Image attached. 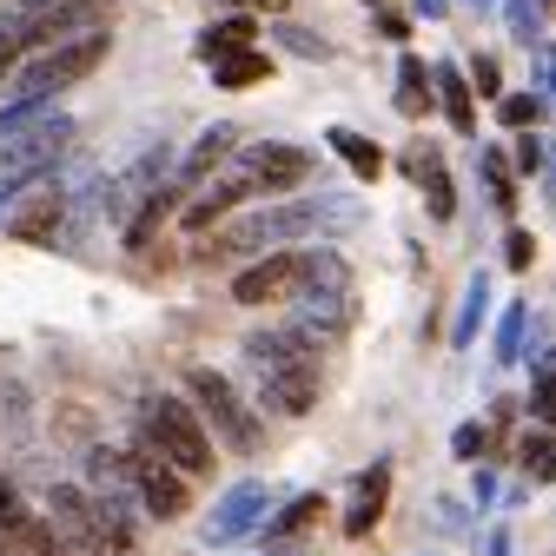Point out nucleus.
<instances>
[{
  "label": "nucleus",
  "instance_id": "nucleus-41",
  "mask_svg": "<svg viewBox=\"0 0 556 556\" xmlns=\"http://www.w3.org/2000/svg\"><path fill=\"white\" fill-rule=\"evenodd\" d=\"M47 8V0H14V14H40Z\"/></svg>",
  "mask_w": 556,
  "mask_h": 556
},
{
  "label": "nucleus",
  "instance_id": "nucleus-28",
  "mask_svg": "<svg viewBox=\"0 0 556 556\" xmlns=\"http://www.w3.org/2000/svg\"><path fill=\"white\" fill-rule=\"evenodd\" d=\"M431 100V74H425V60H404V80H397V106L404 113H417Z\"/></svg>",
  "mask_w": 556,
  "mask_h": 556
},
{
  "label": "nucleus",
  "instance_id": "nucleus-3",
  "mask_svg": "<svg viewBox=\"0 0 556 556\" xmlns=\"http://www.w3.org/2000/svg\"><path fill=\"white\" fill-rule=\"evenodd\" d=\"M292 331L312 344V338H344L352 331V312H358V292H352V265L338 252H299V278H292Z\"/></svg>",
  "mask_w": 556,
  "mask_h": 556
},
{
  "label": "nucleus",
  "instance_id": "nucleus-8",
  "mask_svg": "<svg viewBox=\"0 0 556 556\" xmlns=\"http://www.w3.org/2000/svg\"><path fill=\"white\" fill-rule=\"evenodd\" d=\"M186 391H192V404H199L192 417H199V425H213V438H226L239 457H252V451H258V438H265V431H258V417H252V404H245L219 371H192V378H186Z\"/></svg>",
  "mask_w": 556,
  "mask_h": 556
},
{
  "label": "nucleus",
  "instance_id": "nucleus-19",
  "mask_svg": "<svg viewBox=\"0 0 556 556\" xmlns=\"http://www.w3.org/2000/svg\"><path fill=\"white\" fill-rule=\"evenodd\" d=\"M87 483H93V497H126L132 504V457L119 451H87Z\"/></svg>",
  "mask_w": 556,
  "mask_h": 556
},
{
  "label": "nucleus",
  "instance_id": "nucleus-32",
  "mask_svg": "<svg viewBox=\"0 0 556 556\" xmlns=\"http://www.w3.org/2000/svg\"><path fill=\"white\" fill-rule=\"evenodd\" d=\"M517 173H523V179H530V173H543V139H536V132H523V139H517Z\"/></svg>",
  "mask_w": 556,
  "mask_h": 556
},
{
  "label": "nucleus",
  "instance_id": "nucleus-5",
  "mask_svg": "<svg viewBox=\"0 0 556 556\" xmlns=\"http://www.w3.org/2000/svg\"><path fill=\"white\" fill-rule=\"evenodd\" d=\"M139 444H147L166 470H179V477L213 470V438H205V425L192 417L186 397H147V410H139Z\"/></svg>",
  "mask_w": 556,
  "mask_h": 556
},
{
  "label": "nucleus",
  "instance_id": "nucleus-42",
  "mask_svg": "<svg viewBox=\"0 0 556 556\" xmlns=\"http://www.w3.org/2000/svg\"><path fill=\"white\" fill-rule=\"evenodd\" d=\"M0 556H8V549H0Z\"/></svg>",
  "mask_w": 556,
  "mask_h": 556
},
{
  "label": "nucleus",
  "instance_id": "nucleus-37",
  "mask_svg": "<svg viewBox=\"0 0 556 556\" xmlns=\"http://www.w3.org/2000/svg\"><path fill=\"white\" fill-rule=\"evenodd\" d=\"M286 47H292V53H312V60H318V53H325V40H312V34H305V27H286Z\"/></svg>",
  "mask_w": 556,
  "mask_h": 556
},
{
  "label": "nucleus",
  "instance_id": "nucleus-26",
  "mask_svg": "<svg viewBox=\"0 0 556 556\" xmlns=\"http://www.w3.org/2000/svg\"><path fill=\"white\" fill-rule=\"evenodd\" d=\"M523 325H530V305H504V318H497V365H517Z\"/></svg>",
  "mask_w": 556,
  "mask_h": 556
},
{
  "label": "nucleus",
  "instance_id": "nucleus-6",
  "mask_svg": "<svg viewBox=\"0 0 556 556\" xmlns=\"http://www.w3.org/2000/svg\"><path fill=\"white\" fill-rule=\"evenodd\" d=\"M53 226H66V173L60 166L0 179V232H14V239H53Z\"/></svg>",
  "mask_w": 556,
  "mask_h": 556
},
{
  "label": "nucleus",
  "instance_id": "nucleus-7",
  "mask_svg": "<svg viewBox=\"0 0 556 556\" xmlns=\"http://www.w3.org/2000/svg\"><path fill=\"white\" fill-rule=\"evenodd\" d=\"M106 47H113V34H106V27L40 47V53H34V66H14V93H21V100H53V93H66L74 80H87L93 66L106 60Z\"/></svg>",
  "mask_w": 556,
  "mask_h": 556
},
{
  "label": "nucleus",
  "instance_id": "nucleus-10",
  "mask_svg": "<svg viewBox=\"0 0 556 556\" xmlns=\"http://www.w3.org/2000/svg\"><path fill=\"white\" fill-rule=\"evenodd\" d=\"M245 166L258 173V192L271 199V192H299L312 173H318V160L305 153V147H286V139H265V147H245Z\"/></svg>",
  "mask_w": 556,
  "mask_h": 556
},
{
  "label": "nucleus",
  "instance_id": "nucleus-11",
  "mask_svg": "<svg viewBox=\"0 0 556 556\" xmlns=\"http://www.w3.org/2000/svg\"><path fill=\"white\" fill-rule=\"evenodd\" d=\"M292 278H299V252H265L232 278V299L239 305H271V299L292 292Z\"/></svg>",
  "mask_w": 556,
  "mask_h": 556
},
{
  "label": "nucleus",
  "instance_id": "nucleus-16",
  "mask_svg": "<svg viewBox=\"0 0 556 556\" xmlns=\"http://www.w3.org/2000/svg\"><path fill=\"white\" fill-rule=\"evenodd\" d=\"M384 497H391V464L378 457V464L358 477V497H352V510H344V536H371L378 517H384Z\"/></svg>",
  "mask_w": 556,
  "mask_h": 556
},
{
  "label": "nucleus",
  "instance_id": "nucleus-13",
  "mask_svg": "<svg viewBox=\"0 0 556 556\" xmlns=\"http://www.w3.org/2000/svg\"><path fill=\"white\" fill-rule=\"evenodd\" d=\"M404 173L417 179V192L431 199V219L444 226V219L457 213V186H451V166H444V153H438V147H410V153H404Z\"/></svg>",
  "mask_w": 556,
  "mask_h": 556
},
{
  "label": "nucleus",
  "instance_id": "nucleus-30",
  "mask_svg": "<svg viewBox=\"0 0 556 556\" xmlns=\"http://www.w3.org/2000/svg\"><path fill=\"white\" fill-rule=\"evenodd\" d=\"M483 179H491V199H497V205H504V213H510V199H517V192H510V173H504V153H483Z\"/></svg>",
  "mask_w": 556,
  "mask_h": 556
},
{
  "label": "nucleus",
  "instance_id": "nucleus-22",
  "mask_svg": "<svg viewBox=\"0 0 556 556\" xmlns=\"http://www.w3.org/2000/svg\"><path fill=\"white\" fill-rule=\"evenodd\" d=\"M318 517H325V497H318V491H305V497H292L286 510L265 523V536H299V530H305V523H318Z\"/></svg>",
  "mask_w": 556,
  "mask_h": 556
},
{
  "label": "nucleus",
  "instance_id": "nucleus-33",
  "mask_svg": "<svg viewBox=\"0 0 556 556\" xmlns=\"http://www.w3.org/2000/svg\"><path fill=\"white\" fill-rule=\"evenodd\" d=\"M504 258H510V271H530V258H536V239H530V232H510Z\"/></svg>",
  "mask_w": 556,
  "mask_h": 556
},
{
  "label": "nucleus",
  "instance_id": "nucleus-25",
  "mask_svg": "<svg viewBox=\"0 0 556 556\" xmlns=\"http://www.w3.org/2000/svg\"><path fill=\"white\" fill-rule=\"evenodd\" d=\"M8 536H14V556H66V549L53 543V530H47L40 517H21V523H14Z\"/></svg>",
  "mask_w": 556,
  "mask_h": 556
},
{
  "label": "nucleus",
  "instance_id": "nucleus-31",
  "mask_svg": "<svg viewBox=\"0 0 556 556\" xmlns=\"http://www.w3.org/2000/svg\"><path fill=\"white\" fill-rule=\"evenodd\" d=\"M523 470H530L536 483H549V431H536V438L523 444Z\"/></svg>",
  "mask_w": 556,
  "mask_h": 556
},
{
  "label": "nucleus",
  "instance_id": "nucleus-35",
  "mask_svg": "<svg viewBox=\"0 0 556 556\" xmlns=\"http://www.w3.org/2000/svg\"><path fill=\"white\" fill-rule=\"evenodd\" d=\"M483 444H491V431H483V425H464V431L451 438V451H457V457H477Z\"/></svg>",
  "mask_w": 556,
  "mask_h": 556
},
{
  "label": "nucleus",
  "instance_id": "nucleus-4",
  "mask_svg": "<svg viewBox=\"0 0 556 556\" xmlns=\"http://www.w3.org/2000/svg\"><path fill=\"white\" fill-rule=\"evenodd\" d=\"M74 139V119H66L53 100H21L0 113V179L14 173H40L53 166V153Z\"/></svg>",
  "mask_w": 556,
  "mask_h": 556
},
{
  "label": "nucleus",
  "instance_id": "nucleus-17",
  "mask_svg": "<svg viewBox=\"0 0 556 556\" xmlns=\"http://www.w3.org/2000/svg\"><path fill=\"white\" fill-rule=\"evenodd\" d=\"M431 93L444 100V119H451L457 132H477V100H470V87H464V66H431Z\"/></svg>",
  "mask_w": 556,
  "mask_h": 556
},
{
  "label": "nucleus",
  "instance_id": "nucleus-9",
  "mask_svg": "<svg viewBox=\"0 0 556 556\" xmlns=\"http://www.w3.org/2000/svg\"><path fill=\"white\" fill-rule=\"evenodd\" d=\"M132 497H139V510H147V517H160V523H166V517H179V510H186V477H179V470H166L147 444H139V451H132Z\"/></svg>",
  "mask_w": 556,
  "mask_h": 556
},
{
  "label": "nucleus",
  "instance_id": "nucleus-40",
  "mask_svg": "<svg viewBox=\"0 0 556 556\" xmlns=\"http://www.w3.org/2000/svg\"><path fill=\"white\" fill-rule=\"evenodd\" d=\"M491 556H510V536H504V530L491 536Z\"/></svg>",
  "mask_w": 556,
  "mask_h": 556
},
{
  "label": "nucleus",
  "instance_id": "nucleus-34",
  "mask_svg": "<svg viewBox=\"0 0 556 556\" xmlns=\"http://www.w3.org/2000/svg\"><path fill=\"white\" fill-rule=\"evenodd\" d=\"M510 34H517V40H530V34H543V21L530 14V0H510Z\"/></svg>",
  "mask_w": 556,
  "mask_h": 556
},
{
  "label": "nucleus",
  "instance_id": "nucleus-38",
  "mask_svg": "<svg viewBox=\"0 0 556 556\" xmlns=\"http://www.w3.org/2000/svg\"><path fill=\"white\" fill-rule=\"evenodd\" d=\"M232 8H265V14H286L292 0H232Z\"/></svg>",
  "mask_w": 556,
  "mask_h": 556
},
{
  "label": "nucleus",
  "instance_id": "nucleus-18",
  "mask_svg": "<svg viewBox=\"0 0 556 556\" xmlns=\"http://www.w3.org/2000/svg\"><path fill=\"white\" fill-rule=\"evenodd\" d=\"M325 147H331L344 166H352L358 179H378V173H384V147H378V139H365V132H352V126H331Z\"/></svg>",
  "mask_w": 556,
  "mask_h": 556
},
{
  "label": "nucleus",
  "instance_id": "nucleus-20",
  "mask_svg": "<svg viewBox=\"0 0 556 556\" xmlns=\"http://www.w3.org/2000/svg\"><path fill=\"white\" fill-rule=\"evenodd\" d=\"M265 74H271V60H265V53H252V47H239V53H219V60H213V80H219V87H232V93H239V87H258Z\"/></svg>",
  "mask_w": 556,
  "mask_h": 556
},
{
  "label": "nucleus",
  "instance_id": "nucleus-23",
  "mask_svg": "<svg viewBox=\"0 0 556 556\" xmlns=\"http://www.w3.org/2000/svg\"><path fill=\"white\" fill-rule=\"evenodd\" d=\"M483 305H491V278H470V286H464V312H457V331H451V344H470L477 338V325H483Z\"/></svg>",
  "mask_w": 556,
  "mask_h": 556
},
{
  "label": "nucleus",
  "instance_id": "nucleus-21",
  "mask_svg": "<svg viewBox=\"0 0 556 556\" xmlns=\"http://www.w3.org/2000/svg\"><path fill=\"white\" fill-rule=\"evenodd\" d=\"M252 34H258V21H252V14L213 21V27L199 34V53H205V60H219V53H239V47H252Z\"/></svg>",
  "mask_w": 556,
  "mask_h": 556
},
{
  "label": "nucleus",
  "instance_id": "nucleus-36",
  "mask_svg": "<svg viewBox=\"0 0 556 556\" xmlns=\"http://www.w3.org/2000/svg\"><path fill=\"white\" fill-rule=\"evenodd\" d=\"M21 517H27V504L14 497V483H0V530H14Z\"/></svg>",
  "mask_w": 556,
  "mask_h": 556
},
{
  "label": "nucleus",
  "instance_id": "nucleus-27",
  "mask_svg": "<svg viewBox=\"0 0 556 556\" xmlns=\"http://www.w3.org/2000/svg\"><path fill=\"white\" fill-rule=\"evenodd\" d=\"M543 113H549L543 93H497V119H504V126H530V119H543Z\"/></svg>",
  "mask_w": 556,
  "mask_h": 556
},
{
  "label": "nucleus",
  "instance_id": "nucleus-29",
  "mask_svg": "<svg viewBox=\"0 0 556 556\" xmlns=\"http://www.w3.org/2000/svg\"><path fill=\"white\" fill-rule=\"evenodd\" d=\"M464 87H477L483 100H497V93H504V74H497V60H477V66H464Z\"/></svg>",
  "mask_w": 556,
  "mask_h": 556
},
{
  "label": "nucleus",
  "instance_id": "nucleus-15",
  "mask_svg": "<svg viewBox=\"0 0 556 556\" xmlns=\"http://www.w3.org/2000/svg\"><path fill=\"white\" fill-rule=\"evenodd\" d=\"M232 147H239V132H232V126H205V132L192 139V147L179 153V166H173V186H199V179H213V166H219Z\"/></svg>",
  "mask_w": 556,
  "mask_h": 556
},
{
  "label": "nucleus",
  "instance_id": "nucleus-12",
  "mask_svg": "<svg viewBox=\"0 0 556 556\" xmlns=\"http://www.w3.org/2000/svg\"><path fill=\"white\" fill-rule=\"evenodd\" d=\"M265 504H271L265 483H232V491L219 497V510H213V523H205V543H239L265 517Z\"/></svg>",
  "mask_w": 556,
  "mask_h": 556
},
{
  "label": "nucleus",
  "instance_id": "nucleus-1",
  "mask_svg": "<svg viewBox=\"0 0 556 556\" xmlns=\"http://www.w3.org/2000/svg\"><path fill=\"white\" fill-rule=\"evenodd\" d=\"M365 219L358 199L344 192H318V199H286V205H258L245 213L232 232L213 239L219 258H245V252H265V245H286V239H305V232H352Z\"/></svg>",
  "mask_w": 556,
  "mask_h": 556
},
{
  "label": "nucleus",
  "instance_id": "nucleus-24",
  "mask_svg": "<svg viewBox=\"0 0 556 556\" xmlns=\"http://www.w3.org/2000/svg\"><path fill=\"white\" fill-rule=\"evenodd\" d=\"M27 47H34V14H8L0 21V74H14Z\"/></svg>",
  "mask_w": 556,
  "mask_h": 556
},
{
  "label": "nucleus",
  "instance_id": "nucleus-39",
  "mask_svg": "<svg viewBox=\"0 0 556 556\" xmlns=\"http://www.w3.org/2000/svg\"><path fill=\"white\" fill-rule=\"evenodd\" d=\"M417 14H425V21H444V0H417Z\"/></svg>",
  "mask_w": 556,
  "mask_h": 556
},
{
  "label": "nucleus",
  "instance_id": "nucleus-2",
  "mask_svg": "<svg viewBox=\"0 0 556 556\" xmlns=\"http://www.w3.org/2000/svg\"><path fill=\"white\" fill-rule=\"evenodd\" d=\"M245 365L258 371V391L271 410H286V417H305L318 404V352L292 331V325H278V331H252L245 338Z\"/></svg>",
  "mask_w": 556,
  "mask_h": 556
},
{
  "label": "nucleus",
  "instance_id": "nucleus-14",
  "mask_svg": "<svg viewBox=\"0 0 556 556\" xmlns=\"http://www.w3.org/2000/svg\"><path fill=\"white\" fill-rule=\"evenodd\" d=\"M113 8L106 0H53V21L34 14V47H53V40H74V34H93Z\"/></svg>",
  "mask_w": 556,
  "mask_h": 556
}]
</instances>
